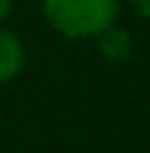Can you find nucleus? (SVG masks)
<instances>
[{
  "label": "nucleus",
  "mask_w": 150,
  "mask_h": 153,
  "mask_svg": "<svg viewBox=\"0 0 150 153\" xmlns=\"http://www.w3.org/2000/svg\"><path fill=\"white\" fill-rule=\"evenodd\" d=\"M121 15V0H41V18L62 38H94Z\"/></svg>",
  "instance_id": "nucleus-1"
},
{
  "label": "nucleus",
  "mask_w": 150,
  "mask_h": 153,
  "mask_svg": "<svg viewBox=\"0 0 150 153\" xmlns=\"http://www.w3.org/2000/svg\"><path fill=\"white\" fill-rule=\"evenodd\" d=\"M27 65V47L15 30L0 24V85L12 82Z\"/></svg>",
  "instance_id": "nucleus-2"
},
{
  "label": "nucleus",
  "mask_w": 150,
  "mask_h": 153,
  "mask_svg": "<svg viewBox=\"0 0 150 153\" xmlns=\"http://www.w3.org/2000/svg\"><path fill=\"white\" fill-rule=\"evenodd\" d=\"M97 50L103 53V59H109V62H127L132 53V36L115 21L112 27H106V30H100L97 36Z\"/></svg>",
  "instance_id": "nucleus-3"
},
{
  "label": "nucleus",
  "mask_w": 150,
  "mask_h": 153,
  "mask_svg": "<svg viewBox=\"0 0 150 153\" xmlns=\"http://www.w3.org/2000/svg\"><path fill=\"white\" fill-rule=\"evenodd\" d=\"M130 3H132V9H135L141 18L150 21V0H130Z\"/></svg>",
  "instance_id": "nucleus-4"
},
{
  "label": "nucleus",
  "mask_w": 150,
  "mask_h": 153,
  "mask_svg": "<svg viewBox=\"0 0 150 153\" xmlns=\"http://www.w3.org/2000/svg\"><path fill=\"white\" fill-rule=\"evenodd\" d=\"M12 6H15V0H0V24L9 18V12H12Z\"/></svg>",
  "instance_id": "nucleus-5"
}]
</instances>
